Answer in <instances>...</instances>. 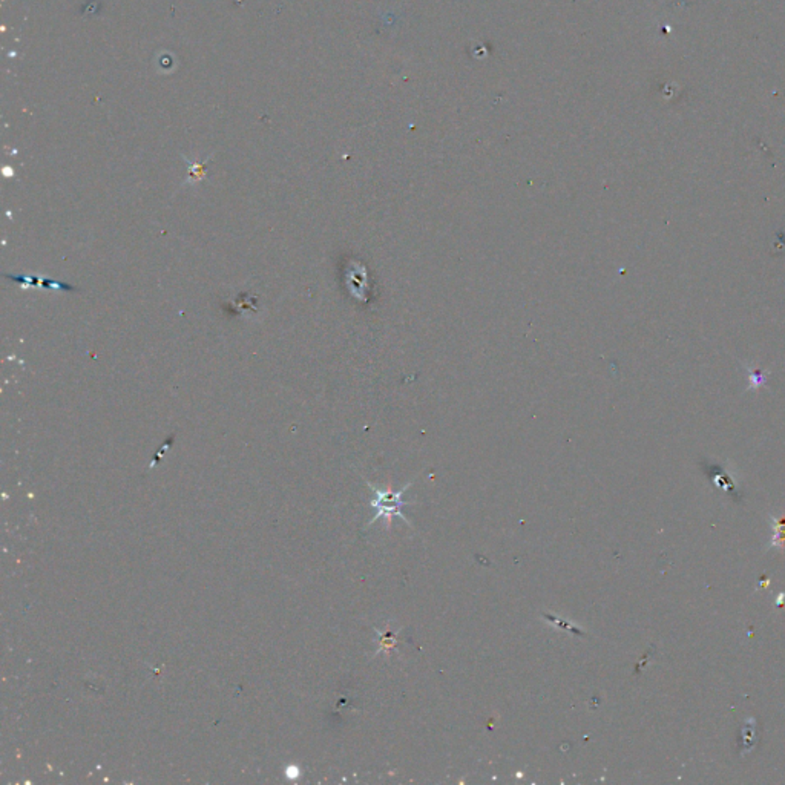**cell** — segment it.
Instances as JSON below:
<instances>
[{
  "label": "cell",
  "mask_w": 785,
  "mask_h": 785,
  "mask_svg": "<svg viewBox=\"0 0 785 785\" xmlns=\"http://www.w3.org/2000/svg\"><path fill=\"white\" fill-rule=\"evenodd\" d=\"M410 486L411 485L408 484L403 489H401V491H391L390 488L384 489V491H382V489H377L373 485H370V488L373 489V493H375V499L371 500V506H373V508L377 511V514L375 516V519L371 520V523H375L379 519H385L387 525L391 526V519L396 517V516L402 517L405 521L410 523L407 519L402 516V511H401L402 506L408 503V502L402 500V495L405 494V491H407Z\"/></svg>",
  "instance_id": "obj_1"
},
{
  "label": "cell",
  "mask_w": 785,
  "mask_h": 785,
  "mask_svg": "<svg viewBox=\"0 0 785 785\" xmlns=\"http://www.w3.org/2000/svg\"><path fill=\"white\" fill-rule=\"evenodd\" d=\"M6 278H10V280L15 281V283H20L23 285H32V287H41V289H54V290H72L71 285L67 284H58V283H53L49 280H45V278H39V276H31V275H6Z\"/></svg>",
  "instance_id": "obj_2"
}]
</instances>
